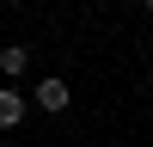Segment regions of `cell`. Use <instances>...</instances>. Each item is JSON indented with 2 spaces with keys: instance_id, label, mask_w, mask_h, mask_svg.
I'll list each match as a JSON object with an SVG mask.
<instances>
[{
  "instance_id": "obj_1",
  "label": "cell",
  "mask_w": 153,
  "mask_h": 147,
  "mask_svg": "<svg viewBox=\"0 0 153 147\" xmlns=\"http://www.w3.org/2000/svg\"><path fill=\"white\" fill-rule=\"evenodd\" d=\"M68 98H74V86L61 80V74H49V80H37V104H43V110H68Z\"/></svg>"
},
{
  "instance_id": "obj_2",
  "label": "cell",
  "mask_w": 153,
  "mask_h": 147,
  "mask_svg": "<svg viewBox=\"0 0 153 147\" xmlns=\"http://www.w3.org/2000/svg\"><path fill=\"white\" fill-rule=\"evenodd\" d=\"M25 68H31V49H25V43H6V49H0V74H6V80H19Z\"/></svg>"
},
{
  "instance_id": "obj_3",
  "label": "cell",
  "mask_w": 153,
  "mask_h": 147,
  "mask_svg": "<svg viewBox=\"0 0 153 147\" xmlns=\"http://www.w3.org/2000/svg\"><path fill=\"white\" fill-rule=\"evenodd\" d=\"M19 117H25V98L12 92V86H0V129H12Z\"/></svg>"
},
{
  "instance_id": "obj_4",
  "label": "cell",
  "mask_w": 153,
  "mask_h": 147,
  "mask_svg": "<svg viewBox=\"0 0 153 147\" xmlns=\"http://www.w3.org/2000/svg\"><path fill=\"white\" fill-rule=\"evenodd\" d=\"M147 12H153V0H147Z\"/></svg>"
}]
</instances>
